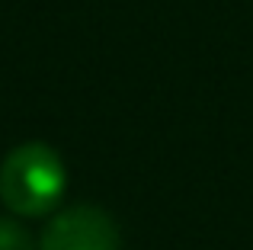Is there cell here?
Instances as JSON below:
<instances>
[{
	"label": "cell",
	"mask_w": 253,
	"mask_h": 250,
	"mask_svg": "<svg viewBox=\"0 0 253 250\" xmlns=\"http://www.w3.org/2000/svg\"><path fill=\"white\" fill-rule=\"evenodd\" d=\"M0 250H36V241L16 218L0 215Z\"/></svg>",
	"instance_id": "3"
},
{
	"label": "cell",
	"mask_w": 253,
	"mask_h": 250,
	"mask_svg": "<svg viewBox=\"0 0 253 250\" xmlns=\"http://www.w3.org/2000/svg\"><path fill=\"white\" fill-rule=\"evenodd\" d=\"M64 183V161L42 141L19 144L0 164V199L16 215H48L61 202Z\"/></svg>",
	"instance_id": "1"
},
{
	"label": "cell",
	"mask_w": 253,
	"mask_h": 250,
	"mask_svg": "<svg viewBox=\"0 0 253 250\" xmlns=\"http://www.w3.org/2000/svg\"><path fill=\"white\" fill-rule=\"evenodd\" d=\"M119 244L112 215L96 206H71L45 225L39 250H119Z\"/></svg>",
	"instance_id": "2"
}]
</instances>
